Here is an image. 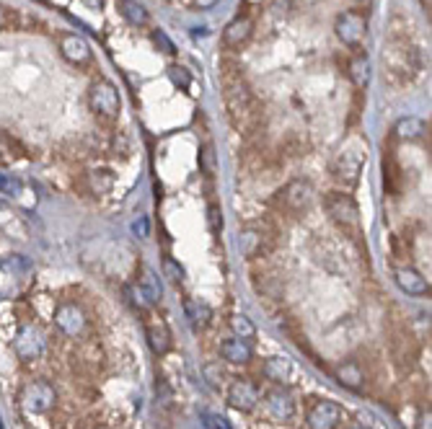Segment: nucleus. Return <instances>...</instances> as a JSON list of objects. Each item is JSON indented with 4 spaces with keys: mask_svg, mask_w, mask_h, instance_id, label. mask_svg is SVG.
Instances as JSON below:
<instances>
[{
    "mask_svg": "<svg viewBox=\"0 0 432 429\" xmlns=\"http://www.w3.org/2000/svg\"><path fill=\"white\" fill-rule=\"evenodd\" d=\"M347 76L355 88L363 90L365 86H368V81H370V62H368V54H355V57L349 60Z\"/></svg>",
    "mask_w": 432,
    "mask_h": 429,
    "instance_id": "nucleus-25",
    "label": "nucleus"
},
{
    "mask_svg": "<svg viewBox=\"0 0 432 429\" xmlns=\"http://www.w3.org/2000/svg\"><path fill=\"white\" fill-rule=\"evenodd\" d=\"M0 429H6V427H3V419H0Z\"/></svg>",
    "mask_w": 432,
    "mask_h": 429,
    "instance_id": "nucleus-46",
    "label": "nucleus"
},
{
    "mask_svg": "<svg viewBox=\"0 0 432 429\" xmlns=\"http://www.w3.org/2000/svg\"><path fill=\"white\" fill-rule=\"evenodd\" d=\"M334 380L341 385V388H347L352 393H360L365 388V370L360 362L355 360H347V362H339L337 368H334Z\"/></svg>",
    "mask_w": 432,
    "mask_h": 429,
    "instance_id": "nucleus-17",
    "label": "nucleus"
},
{
    "mask_svg": "<svg viewBox=\"0 0 432 429\" xmlns=\"http://www.w3.org/2000/svg\"><path fill=\"white\" fill-rule=\"evenodd\" d=\"M207 223H210V230L213 233H220L223 230V210H220V204H210L207 207Z\"/></svg>",
    "mask_w": 432,
    "mask_h": 429,
    "instance_id": "nucleus-36",
    "label": "nucleus"
},
{
    "mask_svg": "<svg viewBox=\"0 0 432 429\" xmlns=\"http://www.w3.org/2000/svg\"><path fill=\"white\" fill-rule=\"evenodd\" d=\"M228 406L235 409V411H241V414H251L254 409L259 406V399H262V393H259V385L251 380V377H235L233 383L228 385Z\"/></svg>",
    "mask_w": 432,
    "mask_h": 429,
    "instance_id": "nucleus-11",
    "label": "nucleus"
},
{
    "mask_svg": "<svg viewBox=\"0 0 432 429\" xmlns=\"http://www.w3.org/2000/svg\"><path fill=\"white\" fill-rule=\"evenodd\" d=\"M132 230H135L137 238H148V235H151V223H148V218L140 215V218L132 223Z\"/></svg>",
    "mask_w": 432,
    "mask_h": 429,
    "instance_id": "nucleus-40",
    "label": "nucleus"
},
{
    "mask_svg": "<svg viewBox=\"0 0 432 429\" xmlns=\"http://www.w3.org/2000/svg\"><path fill=\"white\" fill-rule=\"evenodd\" d=\"M199 168H202V173H207V176H213V173H215L213 145H205V148H202V153H199Z\"/></svg>",
    "mask_w": 432,
    "mask_h": 429,
    "instance_id": "nucleus-34",
    "label": "nucleus"
},
{
    "mask_svg": "<svg viewBox=\"0 0 432 429\" xmlns=\"http://www.w3.org/2000/svg\"><path fill=\"white\" fill-rule=\"evenodd\" d=\"M228 326H230L233 336H238V339L251 341L257 336V326H254V321L246 313H233V316L228 318Z\"/></svg>",
    "mask_w": 432,
    "mask_h": 429,
    "instance_id": "nucleus-27",
    "label": "nucleus"
},
{
    "mask_svg": "<svg viewBox=\"0 0 432 429\" xmlns=\"http://www.w3.org/2000/svg\"><path fill=\"white\" fill-rule=\"evenodd\" d=\"M344 422V411L337 401L319 399L316 404H311L308 414H305V424L308 429H339Z\"/></svg>",
    "mask_w": 432,
    "mask_h": 429,
    "instance_id": "nucleus-13",
    "label": "nucleus"
},
{
    "mask_svg": "<svg viewBox=\"0 0 432 429\" xmlns=\"http://www.w3.org/2000/svg\"><path fill=\"white\" fill-rule=\"evenodd\" d=\"M88 106L101 122H117L122 112V96L117 86L107 78L93 81L91 88H88Z\"/></svg>",
    "mask_w": 432,
    "mask_h": 429,
    "instance_id": "nucleus-5",
    "label": "nucleus"
},
{
    "mask_svg": "<svg viewBox=\"0 0 432 429\" xmlns=\"http://www.w3.org/2000/svg\"><path fill=\"white\" fill-rule=\"evenodd\" d=\"M365 31H368V18L360 11H344L334 21V34L349 49H360V45H363L365 39Z\"/></svg>",
    "mask_w": 432,
    "mask_h": 429,
    "instance_id": "nucleus-9",
    "label": "nucleus"
},
{
    "mask_svg": "<svg viewBox=\"0 0 432 429\" xmlns=\"http://www.w3.org/2000/svg\"><path fill=\"white\" fill-rule=\"evenodd\" d=\"M151 39H153V45L156 47H160V52H166V54H174L176 52V47H174V42L166 37V31H160V29H156L151 34Z\"/></svg>",
    "mask_w": 432,
    "mask_h": 429,
    "instance_id": "nucleus-35",
    "label": "nucleus"
},
{
    "mask_svg": "<svg viewBox=\"0 0 432 429\" xmlns=\"http://www.w3.org/2000/svg\"><path fill=\"white\" fill-rule=\"evenodd\" d=\"M13 23H16V13H13V11H8L6 6H0V31L11 29Z\"/></svg>",
    "mask_w": 432,
    "mask_h": 429,
    "instance_id": "nucleus-41",
    "label": "nucleus"
},
{
    "mask_svg": "<svg viewBox=\"0 0 432 429\" xmlns=\"http://www.w3.org/2000/svg\"><path fill=\"white\" fill-rule=\"evenodd\" d=\"M347 429H365V427H360V424H352V427H347Z\"/></svg>",
    "mask_w": 432,
    "mask_h": 429,
    "instance_id": "nucleus-44",
    "label": "nucleus"
},
{
    "mask_svg": "<svg viewBox=\"0 0 432 429\" xmlns=\"http://www.w3.org/2000/svg\"><path fill=\"white\" fill-rule=\"evenodd\" d=\"M91 429H104V427H91Z\"/></svg>",
    "mask_w": 432,
    "mask_h": 429,
    "instance_id": "nucleus-47",
    "label": "nucleus"
},
{
    "mask_svg": "<svg viewBox=\"0 0 432 429\" xmlns=\"http://www.w3.org/2000/svg\"><path fill=\"white\" fill-rule=\"evenodd\" d=\"M238 246H241L243 257H246V259L262 257V254L267 251V233L257 225L243 228L241 235H238Z\"/></svg>",
    "mask_w": 432,
    "mask_h": 429,
    "instance_id": "nucleus-20",
    "label": "nucleus"
},
{
    "mask_svg": "<svg viewBox=\"0 0 432 429\" xmlns=\"http://www.w3.org/2000/svg\"><path fill=\"white\" fill-rule=\"evenodd\" d=\"M383 73L394 86L409 83L411 78L417 76L419 70V57L417 49L407 42V34H399V31H391L386 45V52H383Z\"/></svg>",
    "mask_w": 432,
    "mask_h": 429,
    "instance_id": "nucleus-1",
    "label": "nucleus"
},
{
    "mask_svg": "<svg viewBox=\"0 0 432 429\" xmlns=\"http://www.w3.org/2000/svg\"><path fill=\"white\" fill-rule=\"evenodd\" d=\"M360 3H368V0H360Z\"/></svg>",
    "mask_w": 432,
    "mask_h": 429,
    "instance_id": "nucleus-48",
    "label": "nucleus"
},
{
    "mask_svg": "<svg viewBox=\"0 0 432 429\" xmlns=\"http://www.w3.org/2000/svg\"><path fill=\"white\" fill-rule=\"evenodd\" d=\"M21 158H26L23 145L13 135H8V132L0 129V166H13Z\"/></svg>",
    "mask_w": 432,
    "mask_h": 429,
    "instance_id": "nucleus-24",
    "label": "nucleus"
},
{
    "mask_svg": "<svg viewBox=\"0 0 432 429\" xmlns=\"http://www.w3.org/2000/svg\"><path fill=\"white\" fill-rule=\"evenodd\" d=\"M11 346H13V354L23 362V365L42 360L47 352L45 329H42L39 324H34V321H26V324H21L18 329H16Z\"/></svg>",
    "mask_w": 432,
    "mask_h": 429,
    "instance_id": "nucleus-4",
    "label": "nucleus"
},
{
    "mask_svg": "<svg viewBox=\"0 0 432 429\" xmlns=\"http://www.w3.org/2000/svg\"><path fill=\"white\" fill-rule=\"evenodd\" d=\"M52 324L62 336L78 339V336H83L86 329H88V316H86V310L81 308L78 302L68 300V302H60V305L54 308Z\"/></svg>",
    "mask_w": 432,
    "mask_h": 429,
    "instance_id": "nucleus-8",
    "label": "nucleus"
},
{
    "mask_svg": "<svg viewBox=\"0 0 432 429\" xmlns=\"http://www.w3.org/2000/svg\"><path fill=\"white\" fill-rule=\"evenodd\" d=\"M187 318L192 321L194 329H205L210 321H213V308L205 305V302L197 300H187Z\"/></svg>",
    "mask_w": 432,
    "mask_h": 429,
    "instance_id": "nucleus-28",
    "label": "nucleus"
},
{
    "mask_svg": "<svg viewBox=\"0 0 432 429\" xmlns=\"http://www.w3.org/2000/svg\"><path fill=\"white\" fill-rule=\"evenodd\" d=\"M23 192V184L11 173H0V194L6 196H18Z\"/></svg>",
    "mask_w": 432,
    "mask_h": 429,
    "instance_id": "nucleus-31",
    "label": "nucleus"
},
{
    "mask_svg": "<svg viewBox=\"0 0 432 429\" xmlns=\"http://www.w3.org/2000/svg\"><path fill=\"white\" fill-rule=\"evenodd\" d=\"M394 279L396 285L402 287V293L411 295V298H422V295L430 293V282L422 277V271L414 269L411 264H402L394 269Z\"/></svg>",
    "mask_w": 432,
    "mask_h": 429,
    "instance_id": "nucleus-15",
    "label": "nucleus"
},
{
    "mask_svg": "<svg viewBox=\"0 0 432 429\" xmlns=\"http://www.w3.org/2000/svg\"><path fill=\"white\" fill-rule=\"evenodd\" d=\"M267 416L277 424H288L296 419V399L285 385H274L272 391H267L264 396Z\"/></svg>",
    "mask_w": 432,
    "mask_h": 429,
    "instance_id": "nucleus-12",
    "label": "nucleus"
},
{
    "mask_svg": "<svg viewBox=\"0 0 432 429\" xmlns=\"http://www.w3.org/2000/svg\"><path fill=\"white\" fill-rule=\"evenodd\" d=\"M202 419H205L207 429H233L226 416H220V414H210V411H207V414H202Z\"/></svg>",
    "mask_w": 432,
    "mask_h": 429,
    "instance_id": "nucleus-39",
    "label": "nucleus"
},
{
    "mask_svg": "<svg viewBox=\"0 0 432 429\" xmlns=\"http://www.w3.org/2000/svg\"><path fill=\"white\" fill-rule=\"evenodd\" d=\"M262 375L267 380H272L274 385H288L290 377H293V365L285 357H267L262 362Z\"/></svg>",
    "mask_w": 432,
    "mask_h": 429,
    "instance_id": "nucleus-21",
    "label": "nucleus"
},
{
    "mask_svg": "<svg viewBox=\"0 0 432 429\" xmlns=\"http://www.w3.org/2000/svg\"><path fill=\"white\" fill-rule=\"evenodd\" d=\"M365 163V148L360 143L347 145L344 151L339 153V158L334 163V179L341 181L344 187H355L357 179H360V171H363Z\"/></svg>",
    "mask_w": 432,
    "mask_h": 429,
    "instance_id": "nucleus-10",
    "label": "nucleus"
},
{
    "mask_svg": "<svg viewBox=\"0 0 432 429\" xmlns=\"http://www.w3.org/2000/svg\"><path fill=\"white\" fill-rule=\"evenodd\" d=\"M57 404V391L54 385L45 377H37V380H29V383L21 385L18 391V406L26 416H42L49 414Z\"/></svg>",
    "mask_w": 432,
    "mask_h": 429,
    "instance_id": "nucleus-3",
    "label": "nucleus"
},
{
    "mask_svg": "<svg viewBox=\"0 0 432 429\" xmlns=\"http://www.w3.org/2000/svg\"><path fill=\"white\" fill-rule=\"evenodd\" d=\"M117 6H119L122 18H124L129 26H148V21H151V13H148V8H143L140 3H137V0H119Z\"/></svg>",
    "mask_w": 432,
    "mask_h": 429,
    "instance_id": "nucleus-26",
    "label": "nucleus"
},
{
    "mask_svg": "<svg viewBox=\"0 0 432 429\" xmlns=\"http://www.w3.org/2000/svg\"><path fill=\"white\" fill-rule=\"evenodd\" d=\"M357 419H360V427L365 429H388V424L380 422V416H375L373 411H360Z\"/></svg>",
    "mask_w": 432,
    "mask_h": 429,
    "instance_id": "nucleus-38",
    "label": "nucleus"
},
{
    "mask_svg": "<svg viewBox=\"0 0 432 429\" xmlns=\"http://www.w3.org/2000/svg\"><path fill=\"white\" fill-rule=\"evenodd\" d=\"M88 181H91V189L96 194H107V192H112V187H114V176L109 171H104V168L88 173Z\"/></svg>",
    "mask_w": 432,
    "mask_h": 429,
    "instance_id": "nucleus-29",
    "label": "nucleus"
},
{
    "mask_svg": "<svg viewBox=\"0 0 432 429\" xmlns=\"http://www.w3.org/2000/svg\"><path fill=\"white\" fill-rule=\"evenodd\" d=\"M251 34H254V21L249 16H235L233 21L223 29V45L230 47V49H241L251 39Z\"/></svg>",
    "mask_w": 432,
    "mask_h": 429,
    "instance_id": "nucleus-18",
    "label": "nucleus"
},
{
    "mask_svg": "<svg viewBox=\"0 0 432 429\" xmlns=\"http://www.w3.org/2000/svg\"><path fill=\"white\" fill-rule=\"evenodd\" d=\"M417 429H432V414H430V409H427L425 414H419Z\"/></svg>",
    "mask_w": 432,
    "mask_h": 429,
    "instance_id": "nucleus-42",
    "label": "nucleus"
},
{
    "mask_svg": "<svg viewBox=\"0 0 432 429\" xmlns=\"http://www.w3.org/2000/svg\"><path fill=\"white\" fill-rule=\"evenodd\" d=\"M324 207L329 212V218L339 225V230L349 233L352 238L360 235V210H357L355 199L344 192H332V194L324 199Z\"/></svg>",
    "mask_w": 432,
    "mask_h": 429,
    "instance_id": "nucleus-6",
    "label": "nucleus"
},
{
    "mask_svg": "<svg viewBox=\"0 0 432 429\" xmlns=\"http://www.w3.org/2000/svg\"><path fill=\"white\" fill-rule=\"evenodd\" d=\"M168 78H171V83L179 86L182 90H187L192 86V76H189V70H184L179 68V65H171L168 68Z\"/></svg>",
    "mask_w": 432,
    "mask_h": 429,
    "instance_id": "nucleus-33",
    "label": "nucleus"
},
{
    "mask_svg": "<svg viewBox=\"0 0 432 429\" xmlns=\"http://www.w3.org/2000/svg\"><path fill=\"white\" fill-rule=\"evenodd\" d=\"M86 3H88V6H91V8H96V11H99V8H101V0H86Z\"/></svg>",
    "mask_w": 432,
    "mask_h": 429,
    "instance_id": "nucleus-43",
    "label": "nucleus"
},
{
    "mask_svg": "<svg viewBox=\"0 0 432 429\" xmlns=\"http://www.w3.org/2000/svg\"><path fill=\"white\" fill-rule=\"evenodd\" d=\"M226 106L235 129H246L257 122V101H254L249 86L243 83L241 78H228L226 81Z\"/></svg>",
    "mask_w": 432,
    "mask_h": 429,
    "instance_id": "nucleus-2",
    "label": "nucleus"
},
{
    "mask_svg": "<svg viewBox=\"0 0 432 429\" xmlns=\"http://www.w3.org/2000/svg\"><path fill=\"white\" fill-rule=\"evenodd\" d=\"M145 336H148V346L153 349V354H163L171 352V346H174V336H171V329H168L166 321H160V318H153V321H145Z\"/></svg>",
    "mask_w": 432,
    "mask_h": 429,
    "instance_id": "nucleus-16",
    "label": "nucleus"
},
{
    "mask_svg": "<svg viewBox=\"0 0 432 429\" xmlns=\"http://www.w3.org/2000/svg\"><path fill=\"white\" fill-rule=\"evenodd\" d=\"M160 271H163V277H168L171 282H184V266L176 261L174 257H163Z\"/></svg>",
    "mask_w": 432,
    "mask_h": 429,
    "instance_id": "nucleus-30",
    "label": "nucleus"
},
{
    "mask_svg": "<svg viewBox=\"0 0 432 429\" xmlns=\"http://www.w3.org/2000/svg\"><path fill=\"white\" fill-rule=\"evenodd\" d=\"M137 290L143 293V298L148 302H160V298H163V285H160V277L156 274V269L140 266V285H137Z\"/></svg>",
    "mask_w": 432,
    "mask_h": 429,
    "instance_id": "nucleus-22",
    "label": "nucleus"
},
{
    "mask_svg": "<svg viewBox=\"0 0 432 429\" xmlns=\"http://www.w3.org/2000/svg\"><path fill=\"white\" fill-rule=\"evenodd\" d=\"M313 199H316V192H313L311 181H303V179L288 181L277 192V204L288 215H303V212H308L313 207Z\"/></svg>",
    "mask_w": 432,
    "mask_h": 429,
    "instance_id": "nucleus-7",
    "label": "nucleus"
},
{
    "mask_svg": "<svg viewBox=\"0 0 432 429\" xmlns=\"http://www.w3.org/2000/svg\"><path fill=\"white\" fill-rule=\"evenodd\" d=\"M427 132V124L419 117H404V119L396 122L394 137L396 140H407V143H414V140H422Z\"/></svg>",
    "mask_w": 432,
    "mask_h": 429,
    "instance_id": "nucleus-23",
    "label": "nucleus"
},
{
    "mask_svg": "<svg viewBox=\"0 0 432 429\" xmlns=\"http://www.w3.org/2000/svg\"><path fill=\"white\" fill-rule=\"evenodd\" d=\"M205 377H207V383L215 385V388H220V385H223V380H226V375H223V370H220L218 362H207V365H205Z\"/></svg>",
    "mask_w": 432,
    "mask_h": 429,
    "instance_id": "nucleus-37",
    "label": "nucleus"
},
{
    "mask_svg": "<svg viewBox=\"0 0 432 429\" xmlns=\"http://www.w3.org/2000/svg\"><path fill=\"white\" fill-rule=\"evenodd\" d=\"M220 357L226 362H230V365H249L254 360V346L246 339L230 336V339L220 341Z\"/></svg>",
    "mask_w": 432,
    "mask_h": 429,
    "instance_id": "nucleus-19",
    "label": "nucleus"
},
{
    "mask_svg": "<svg viewBox=\"0 0 432 429\" xmlns=\"http://www.w3.org/2000/svg\"><path fill=\"white\" fill-rule=\"evenodd\" d=\"M57 49H60L62 60L70 62V65H76V68H83L91 62V47L86 42L83 37H78V34H60L57 39Z\"/></svg>",
    "mask_w": 432,
    "mask_h": 429,
    "instance_id": "nucleus-14",
    "label": "nucleus"
},
{
    "mask_svg": "<svg viewBox=\"0 0 432 429\" xmlns=\"http://www.w3.org/2000/svg\"><path fill=\"white\" fill-rule=\"evenodd\" d=\"M3 207H6V204H3V199H0V210H3Z\"/></svg>",
    "mask_w": 432,
    "mask_h": 429,
    "instance_id": "nucleus-45",
    "label": "nucleus"
},
{
    "mask_svg": "<svg viewBox=\"0 0 432 429\" xmlns=\"http://www.w3.org/2000/svg\"><path fill=\"white\" fill-rule=\"evenodd\" d=\"M0 269L3 271H11V274H18V271H26L29 269V261L23 257H18V254H13V257H6L3 261H0Z\"/></svg>",
    "mask_w": 432,
    "mask_h": 429,
    "instance_id": "nucleus-32",
    "label": "nucleus"
}]
</instances>
